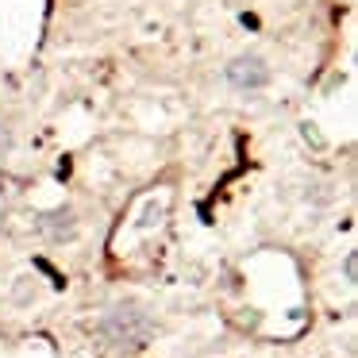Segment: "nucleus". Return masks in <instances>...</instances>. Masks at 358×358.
I'll return each mask as SVG.
<instances>
[{"label": "nucleus", "mask_w": 358, "mask_h": 358, "mask_svg": "<svg viewBox=\"0 0 358 358\" xmlns=\"http://www.w3.org/2000/svg\"><path fill=\"white\" fill-rule=\"evenodd\" d=\"M155 331H158L155 320H150L143 308H135V304H116V308L104 312L101 324H96V335H101L104 347L124 350V355L143 350L150 339H155Z\"/></svg>", "instance_id": "f257e3e1"}, {"label": "nucleus", "mask_w": 358, "mask_h": 358, "mask_svg": "<svg viewBox=\"0 0 358 358\" xmlns=\"http://www.w3.org/2000/svg\"><path fill=\"white\" fill-rule=\"evenodd\" d=\"M227 85L239 89V93H258V89L270 85V66L255 55L235 58V62H227Z\"/></svg>", "instance_id": "f03ea898"}, {"label": "nucleus", "mask_w": 358, "mask_h": 358, "mask_svg": "<svg viewBox=\"0 0 358 358\" xmlns=\"http://www.w3.org/2000/svg\"><path fill=\"white\" fill-rule=\"evenodd\" d=\"M39 227H43V235H50V239H73V231H78V220H73L70 208H62V212H50V216H43Z\"/></svg>", "instance_id": "7ed1b4c3"}, {"label": "nucleus", "mask_w": 358, "mask_h": 358, "mask_svg": "<svg viewBox=\"0 0 358 358\" xmlns=\"http://www.w3.org/2000/svg\"><path fill=\"white\" fill-rule=\"evenodd\" d=\"M355 273H358V258L347 255V281H355Z\"/></svg>", "instance_id": "20e7f679"}]
</instances>
